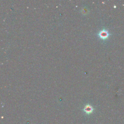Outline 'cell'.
Returning <instances> with one entry per match:
<instances>
[{
  "mask_svg": "<svg viewBox=\"0 0 124 124\" xmlns=\"http://www.w3.org/2000/svg\"><path fill=\"white\" fill-rule=\"evenodd\" d=\"M98 35L100 38L102 39H106L108 38L109 36V33L107 30L104 29L100 31L98 33Z\"/></svg>",
  "mask_w": 124,
  "mask_h": 124,
  "instance_id": "6da1fadb",
  "label": "cell"
},
{
  "mask_svg": "<svg viewBox=\"0 0 124 124\" xmlns=\"http://www.w3.org/2000/svg\"><path fill=\"white\" fill-rule=\"evenodd\" d=\"M93 109V108L90 105H86L83 109L84 112L87 114H90L92 113Z\"/></svg>",
  "mask_w": 124,
  "mask_h": 124,
  "instance_id": "7a4b0ae2",
  "label": "cell"
}]
</instances>
